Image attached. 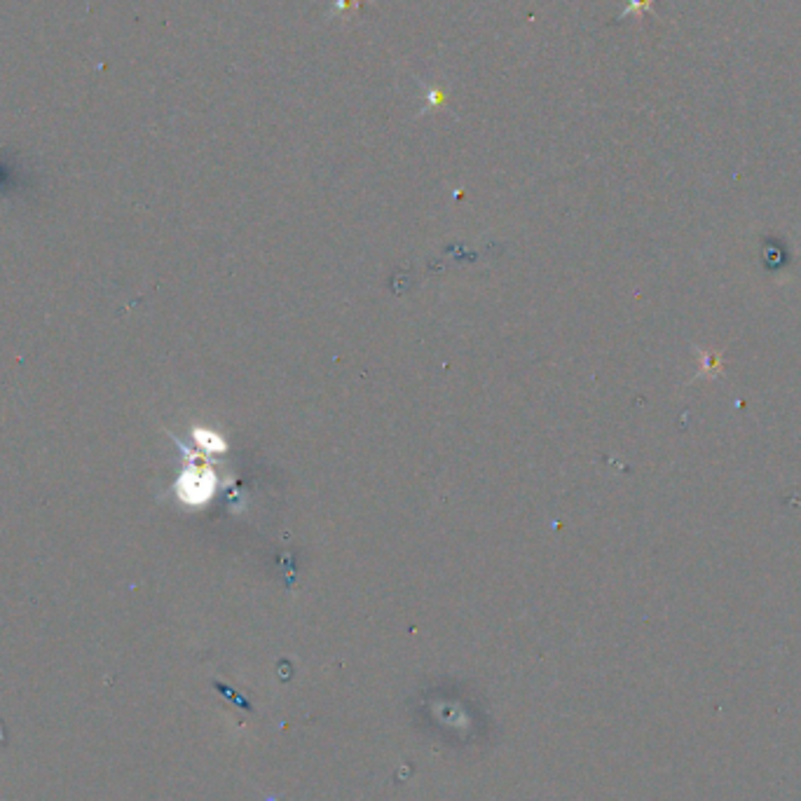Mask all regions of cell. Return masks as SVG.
Listing matches in <instances>:
<instances>
[{"mask_svg":"<svg viewBox=\"0 0 801 801\" xmlns=\"http://www.w3.org/2000/svg\"><path fill=\"white\" fill-rule=\"evenodd\" d=\"M631 15H654V0H628V5L621 12V19Z\"/></svg>","mask_w":801,"mask_h":801,"instance_id":"3","label":"cell"},{"mask_svg":"<svg viewBox=\"0 0 801 801\" xmlns=\"http://www.w3.org/2000/svg\"><path fill=\"white\" fill-rule=\"evenodd\" d=\"M445 104V94L441 87L436 85H429L424 87V106L427 108H441Z\"/></svg>","mask_w":801,"mask_h":801,"instance_id":"4","label":"cell"},{"mask_svg":"<svg viewBox=\"0 0 801 801\" xmlns=\"http://www.w3.org/2000/svg\"><path fill=\"white\" fill-rule=\"evenodd\" d=\"M195 441L202 445L204 450H207V453H225V448H228V445H225V441L221 436H216V434H209V431H200L197 429L195 431Z\"/></svg>","mask_w":801,"mask_h":801,"instance_id":"2","label":"cell"},{"mask_svg":"<svg viewBox=\"0 0 801 801\" xmlns=\"http://www.w3.org/2000/svg\"><path fill=\"white\" fill-rule=\"evenodd\" d=\"M178 497L181 502H186L190 506H202L207 504L216 492V474L207 467H193L188 471H183V476L178 478L176 483Z\"/></svg>","mask_w":801,"mask_h":801,"instance_id":"1","label":"cell"}]
</instances>
